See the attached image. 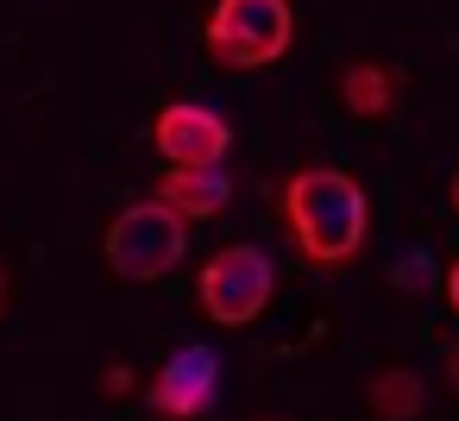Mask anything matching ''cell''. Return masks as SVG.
Segmentation results:
<instances>
[{
	"label": "cell",
	"mask_w": 459,
	"mask_h": 421,
	"mask_svg": "<svg viewBox=\"0 0 459 421\" xmlns=\"http://www.w3.org/2000/svg\"><path fill=\"white\" fill-rule=\"evenodd\" d=\"M133 383H139V377H133L126 365H108V371H101V396H126Z\"/></svg>",
	"instance_id": "10"
},
{
	"label": "cell",
	"mask_w": 459,
	"mask_h": 421,
	"mask_svg": "<svg viewBox=\"0 0 459 421\" xmlns=\"http://www.w3.org/2000/svg\"><path fill=\"white\" fill-rule=\"evenodd\" d=\"M183 252H189V220L170 214L158 195L120 208L108 220V233H101V258H108V271L120 283H158L164 271L183 264Z\"/></svg>",
	"instance_id": "2"
},
{
	"label": "cell",
	"mask_w": 459,
	"mask_h": 421,
	"mask_svg": "<svg viewBox=\"0 0 459 421\" xmlns=\"http://www.w3.org/2000/svg\"><path fill=\"white\" fill-rule=\"evenodd\" d=\"M271 289H277V264L264 258V245H227V252H214L202 264L195 308L214 327H252L271 308Z\"/></svg>",
	"instance_id": "4"
},
{
	"label": "cell",
	"mask_w": 459,
	"mask_h": 421,
	"mask_svg": "<svg viewBox=\"0 0 459 421\" xmlns=\"http://www.w3.org/2000/svg\"><path fill=\"white\" fill-rule=\"evenodd\" d=\"M428 408V383L415 365H377L365 377V415L371 421H415Z\"/></svg>",
	"instance_id": "9"
},
{
	"label": "cell",
	"mask_w": 459,
	"mask_h": 421,
	"mask_svg": "<svg viewBox=\"0 0 459 421\" xmlns=\"http://www.w3.org/2000/svg\"><path fill=\"white\" fill-rule=\"evenodd\" d=\"M440 383L459 396V346H446V352H440Z\"/></svg>",
	"instance_id": "11"
},
{
	"label": "cell",
	"mask_w": 459,
	"mask_h": 421,
	"mask_svg": "<svg viewBox=\"0 0 459 421\" xmlns=\"http://www.w3.org/2000/svg\"><path fill=\"white\" fill-rule=\"evenodd\" d=\"M446 208L459 214V170H453V183H446Z\"/></svg>",
	"instance_id": "13"
},
{
	"label": "cell",
	"mask_w": 459,
	"mask_h": 421,
	"mask_svg": "<svg viewBox=\"0 0 459 421\" xmlns=\"http://www.w3.org/2000/svg\"><path fill=\"white\" fill-rule=\"evenodd\" d=\"M296 39V13L290 0H214V13L202 26V45L221 70H264L283 64Z\"/></svg>",
	"instance_id": "3"
},
{
	"label": "cell",
	"mask_w": 459,
	"mask_h": 421,
	"mask_svg": "<svg viewBox=\"0 0 459 421\" xmlns=\"http://www.w3.org/2000/svg\"><path fill=\"white\" fill-rule=\"evenodd\" d=\"M152 195H158L170 214H183V220H214V214H227L233 183H227L221 164H214V170H164Z\"/></svg>",
	"instance_id": "8"
},
{
	"label": "cell",
	"mask_w": 459,
	"mask_h": 421,
	"mask_svg": "<svg viewBox=\"0 0 459 421\" xmlns=\"http://www.w3.org/2000/svg\"><path fill=\"white\" fill-rule=\"evenodd\" d=\"M0 314H7V264H0Z\"/></svg>",
	"instance_id": "14"
},
{
	"label": "cell",
	"mask_w": 459,
	"mask_h": 421,
	"mask_svg": "<svg viewBox=\"0 0 459 421\" xmlns=\"http://www.w3.org/2000/svg\"><path fill=\"white\" fill-rule=\"evenodd\" d=\"M152 145H158V158L170 170H214L227 158V145H233V126L202 101H170L152 120Z\"/></svg>",
	"instance_id": "6"
},
{
	"label": "cell",
	"mask_w": 459,
	"mask_h": 421,
	"mask_svg": "<svg viewBox=\"0 0 459 421\" xmlns=\"http://www.w3.org/2000/svg\"><path fill=\"white\" fill-rule=\"evenodd\" d=\"M139 396H145V408L164 415V421H195V415H208L214 396H221V358H214V346H177V352L139 383Z\"/></svg>",
	"instance_id": "5"
},
{
	"label": "cell",
	"mask_w": 459,
	"mask_h": 421,
	"mask_svg": "<svg viewBox=\"0 0 459 421\" xmlns=\"http://www.w3.org/2000/svg\"><path fill=\"white\" fill-rule=\"evenodd\" d=\"M440 289H446V308H453V314H459V258H453V264H446V283H440Z\"/></svg>",
	"instance_id": "12"
},
{
	"label": "cell",
	"mask_w": 459,
	"mask_h": 421,
	"mask_svg": "<svg viewBox=\"0 0 459 421\" xmlns=\"http://www.w3.org/2000/svg\"><path fill=\"white\" fill-rule=\"evenodd\" d=\"M283 233L290 245L333 271V264H352L365 252V233H371V202H365V183L340 164H308L283 183Z\"/></svg>",
	"instance_id": "1"
},
{
	"label": "cell",
	"mask_w": 459,
	"mask_h": 421,
	"mask_svg": "<svg viewBox=\"0 0 459 421\" xmlns=\"http://www.w3.org/2000/svg\"><path fill=\"white\" fill-rule=\"evenodd\" d=\"M333 95H340V107L352 120H390L396 114V95H403V76L390 64H377V57H359V64L340 70Z\"/></svg>",
	"instance_id": "7"
}]
</instances>
